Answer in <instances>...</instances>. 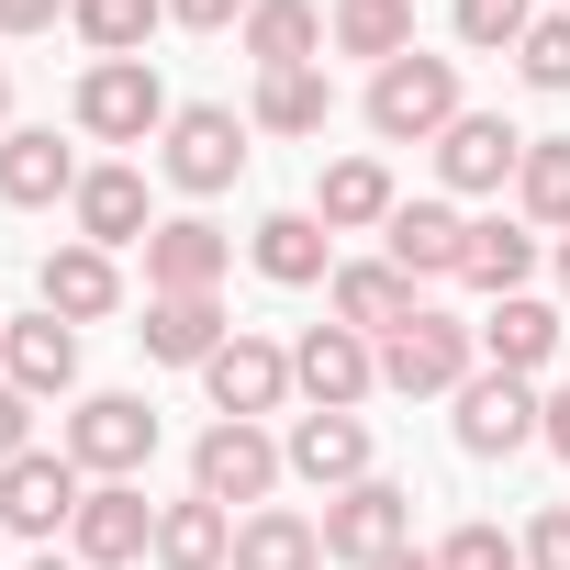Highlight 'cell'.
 Here are the masks:
<instances>
[{"label":"cell","instance_id":"obj_42","mask_svg":"<svg viewBox=\"0 0 570 570\" xmlns=\"http://www.w3.org/2000/svg\"><path fill=\"white\" fill-rule=\"evenodd\" d=\"M381 570H436V548H392V559H381Z\"/></svg>","mask_w":570,"mask_h":570},{"label":"cell","instance_id":"obj_11","mask_svg":"<svg viewBox=\"0 0 570 570\" xmlns=\"http://www.w3.org/2000/svg\"><path fill=\"white\" fill-rule=\"evenodd\" d=\"M68 559H79V570H135V559H157V503H146V481H90V503H79V525H68Z\"/></svg>","mask_w":570,"mask_h":570},{"label":"cell","instance_id":"obj_15","mask_svg":"<svg viewBox=\"0 0 570 570\" xmlns=\"http://www.w3.org/2000/svg\"><path fill=\"white\" fill-rule=\"evenodd\" d=\"M514 168H525V135H514L503 112H459V124L436 135V179H448L459 202H481V190H514Z\"/></svg>","mask_w":570,"mask_h":570},{"label":"cell","instance_id":"obj_18","mask_svg":"<svg viewBox=\"0 0 570 570\" xmlns=\"http://www.w3.org/2000/svg\"><path fill=\"white\" fill-rule=\"evenodd\" d=\"M224 268H235V235L202 213H168L146 235V292H224Z\"/></svg>","mask_w":570,"mask_h":570},{"label":"cell","instance_id":"obj_14","mask_svg":"<svg viewBox=\"0 0 570 570\" xmlns=\"http://www.w3.org/2000/svg\"><path fill=\"white\" fill-rule=\"evenodd\" d=\"M381 257L414 279H459V257H470V213L459 202H392V224H381Z\"/></svg>","mask_w":570,"mask_h":570},{"label":"cell","instance_id":"obj_29","mask_svg":"<svg viewBox=\"0 0 570 570\" xmlns=\"http://www.w3.org/2000/svg\"><path fill=\"white\" fill-rule=\"evenodd\" d=\"M157 570H235V514L224 503H157Z\"/></svg>","mask_w":570,"mask_h":570},{"label":"cell","instance_id":"obj_3","mask_svg":"<svg viewBox=\"0 0 570 570\" xmlns=\"http://www.w3.org/2000/svg\"><path fill=\"white\" fill-rule=\"evenodd\" d=\"M246 112H224V101H179L168 112V135H157V168H168V190L179 202H213V190H235L246 179Z\"/></svg>","mask_w":570,"mask_h":570},{"label":"cell","instance_id":"obj_19","mask_svg":"<svg viewBox=\"0 0 570 570\" xmlns=\"http://www.w3.org/2000/svg\"><path fill=\"white\" fill-rule=\"evenodd\" d=\"M279 459H292V481H314V492H347V481H370V414H292Z\"/></svg>","mask_w":570,"mask_h":570},{"label":"cell","instance_id":"obj_40","mask_svg":"<svg viewBox=\"0 0 570 570\" xmlns=\"http://www.w3.org/2000/svg\"><path fill=\"white\" fill-rule=\"evenodd\" d=\"M57 12H68V0H0V35H46Z\"/></svg>","mask_w":570,"mask_h":570},{"label":"cell","instance_id":"obj_5","mask_svg":"<svg viewBox=\"0 0 570 570\" xmlns=\"http://www.w3.org/2000/svg\"><path fill=\"white\" fill-rule=\"evenodd\" d=\"M470 370H481V325H459V314H436V303L381 336V392H414V403H425V392H459Z\"/></svg>","mask_w":570,"mask_h":570},{"label":"cell","instance_id":"obj_7","mask_svg":"<svg viewBox=\"0 0 570 570\" xmlns=\"http://www.w3.org/2000/svg\"><path fill=\"white\" fill-rule=\"evenodd\" d=\"M292 392H303V414H358V403L381 392V347L325 314V325H303V347H292Z\"/></svg>","mask_w":570,"mask_h":570},{"label":"cell","instance_id":"obj_23","mask_svg":"<svg viewBox=\"0 0 570 570\" xmlns=\"http://www.w3.org/2000/svg\"><path fill=\"white\" fill-rule=\"evenodd\" d=\"M68 213H79L90 246H146V235H157V213H146V168H124V157H101V168L79 179Z\"/></svg>","mask_w":570,"mask_h":570},{"label":"cell","instance_id":"obj_1","mask_svg":"<svg viewBox=\"0 0 570 570\" xmlns=\"http://www.w3.org/2000/svg\"><path fill=\"white\" fill-rule=\"evenodd\" d=\"M68 112H79V135H90V146H157L179 101H168L157 57H90V68H79V101H68Z\"/></svg>","mask_w":570,"mask_h":570},{"label":"cell","instance_id":"obj_21","mask_svg":"<svg viewBox=\"0 0 570 570\" xmlns=\"http://www.w3.org/2000/svg\"><path fill=\"white\" fill-rule=\"evenodd\" d=\"M325 314H336V325H358V336L381 347V336H392V325H414L425 303H414V279H403L392 257H347V268L325 279Z\"/></svg>","mask_w":570,"mask_h":570},{"label":"cell","instance_id":"obj_17","mask_svg":"<svg viewBox=\"0 0 570 570\" xmlns=\"http://www.w3.org/2000/svg\"><path fill=\"white\" fill-rule=\"evenodd\" d=\"M146 358H168V370H213V347L235 336V314H224V292H146Z\"/></svg>","mask_w":570,"mask_h":570},{"label":"cell","instance_id":"obj_41","mask_svg":"<svg viewBox=\"0 0 570 570\" xmlns=\"http://www.w3.org/2000/svg\"><path fill=\"white\" fill-rule=\"evenodd\" d=\"M537 448H559V459H570V381L548 392V414H537Z\"/></svg>","mask_w":570,"mask_h":570},{"label":"cell","instance_id":"obj_43","mask_svg":"<svg viewBox=\"0 0 570 570\" xmlns=\"http://www.w3.org/2000/svg\"><path fill=\"white\" fill-rule=\"evenodd\" d=\"M23 570H79V559H57V548H35V559H23Z\"/></svg>","mask_w":570,"mask_h":570},{"label":"cell","instance_id":"obj_33","mask_svg":"<svg viewBox=\"0 0 570 570\" xmlns=\"http://www.w3.org/2000/svg\"><path fill=\"white\" fill-rule=\"evenodd\" d=\"M68 23L90 57H146V35L168 23V0H68Z\"/></svg>","mask_w":570,"mask_h":570},{"label":"cell","instance_id":"obj_44","mask_svg":"<svg viewBox=\"0 0 570 570\" xmlns=\"http://www.w3.org/2000/svg\"><path fill=\"white\" fill-rule=\"evenodd\" d=\"M0 124H12V68H0Z\"/></svg>","mask_w":570,"mask_h":570},{"label":"cell","instance_id":"obj_36","mask_svg":"<svg viewBox=\"0 0 570 570\" xmlns=\"http://www.w3.org/2000/svg\"><path fill=\"white\" fill-rule=\"evenodd\" d=\"M514 68H525V90H570V12H537L525 46H514Z\"/></svg>","mask_w":570,"mask_h":570},{"label":"cell","instance_id":"obj_32","mask_svg":"<svg viewBox=\"0 0 570 570\" xmlns=\"http://www.w3.org/2000/svg\"><path fill=\"white\" fill-rule=\"evenodd\" d=\"M514 213L570 235V135H525V168H514Z\"/></svg>","mask_w":570,"mask_h":570},{"label":"cell","instance_id":"obj_30","mask_svg":"<svg viewBox=\"0 0 570 570\" xmlns=\"http://www.w3.org/2000/svg\"><path fill=\"white\" fill-rule=\"evenodd\" d=\"M325 57H370V68L414 57V0H336L325 12Z\"/></svg>","mask_w":570,"mask_h":570},{"label":"cell","instance_id":"obj_10","mask_svg":"<svg viewBox=\"0 0 570 570\" xmlns=\"http://www.w3.org/2000/svg\"><path fill=\"white\" fill-rule=\"evenodd\" d=\"M448 403H459V448H470V459H514V448H537V414H548V392L514 381V370H470Z\"/></svg>","mask_w":570,"mask_h":570},{"label":"cell","instance_id":"obj_28","mask_svg":"<svg viewBox=\"0 0 570 570\" xmlns=\"http://www.w3.org/2000/svg\"><path fill=\"white\" fill-rule=\"evenodd\" d=\"M235 570H325V525L292 503H257L235 514Z\"/></svg>","mask_w":570,"mask_h":570},{"label":"cell","instance_id":"obj_37","mask_svg":"<svg viewBox=\"0 0 570 570\" xmlns=\"http://www.w3.org/2000/svg\"><path fill=\"white\" fill-rule=\"evenodd\" d=\"M525 570H570V503H548L525 525Z\"/></svg>","mask_w":570,"mask_h":570},{"label":"cell","instance_id":"obj_31","mask_svg":"<svg viewBox=\"0 0 570 570\" xmlns=\"http://www.w3.org/2000/svg\"><path fill=\"white\" fill-rule=\"evenodd\" d=\"M246 124H257V135H325V124H336V79H325V68H268L257 101H246Z\"/></svg>","mask_w":570,"mask_h":570},{"label":"cell","instance_id":"obj_38","mask_svg":"<svg viewBox=\"0 0 570 570\" xmlns=\"http://www.w3.org/2000/svg\"><path fill=\"white\" fill-rule=\"evenodd\" d=\"M257 12V0H168V23H190V35H235Z\"/></svg>","mask_w":570,"mask_h":570},{"label":"cell","instance_id":"obj_34","mask_svg":"<svg viewBox=\"0 0 570 570\" xmlns=\"http://www.w3.org/2000/svg\"><path fill=\"white\" fill-rule=\"evenodd\" d=\"M525 23H537V0H448V35H459V46H481V57H514V46H525Z\"/></svg>","mask_w":570,"mask_h":570},{"label":"cell","instance_id":"obj_27","mask_svg":"<svg viewBox=\"0 0 570 570\" xmlns=\"http://www.w3.org/2000/svg\"><path fill=\"white\" fill-rule=\"evenodd\" d=\"M392 202H403V190H392V168H381V157H336V168L314 179L325 235H381V224H392Z\"/></svg>","mask_w":570,"mask_h":570},{"label":"cell","instance_id":"obj_20","mask_svg":"<svg viewBox=\"0 0 570 570\" xmlns=\"http://www.w3.org/2000/svg\"><path fill=\"white\" fill-rule=\"evenodd\" d=\"M246 257H257V279H279V292H314V279H336V235H325L314 202H303V213H257Z\"/></svg>","mask_w":570,"mask_h":570},{"label":"cell","instance_id":"obj_39","mask_svg":"<svg viewBox=\"0 0 570 570\" xmlns=\"http://www.w3.org/2000/svg\"><path fill=\"white\" fill-rule=\"evenodd\" d=\"M35 448V392H12V381H0V470H12Z\"/></svg>","mask_w":570,"mask_h":570},{"label":"cell","instance_id":"obj_12","mask_svg":"<svg viewBox=\"0 0 570 570\" xmlns=\"http://www.w3.org/2000/svg\"><path fill=\"white\" fill-rule=\"evenodd\" d=\"M35 303H46L57 325H101V314H124V268H112V246H90V235L46 246V257H35Z\"/></svg>","mask_w":570,"mask_h":570},{"label":"cell","instance_id":"obj_47","mask_svg":"<svg viewBox=\"0 0 570 570\" xmlns=\"http://www.w3.org/2000/svg\"><path fill=\"white\" fill-rule=\"evenodd\" d=\"M559 12H570V0H559Z\"/></svg>","mask_w":570,"mask_h":570},{"label":"cell","instance_id":"obj_24","mask_svg":"<svg viewBox=\"0 0 570 570\" xmlns=\"http://www.w3.org/2000/svg\"><path fill=\"white\" fill-rule=\"evenodd\" d=\"M548 358H559V303L514 292V303H492V314H481V370H514V381H537Z\"/></svg>","mask_w":570,"mask_h":570},{"label":"cell","instance_id":"obj_9","mask_svg":"<svg viewBox=\"0 0 570 570\" xmlns=\"http://www.w3.org/2000/svg\"><path fill=\"white\" fill-rule=\"evenodd\" d=\"M79 503H90V470L68 448H23L12 470H0V525H12V537H68Z\"/></svg>","mask_w":570,"mask_h":570},{"label":"cell","instance_id":"obj_35","mask_svg":"<svg viewBox=\"0 0 570 570\" xmlns=\"http://www.w3.org/2000/svg\"><path fill=\"white\" fill-rule=\"evenodd\" d=\"M436 570H525V537H503V525H481V514H470V525H448V537H436Z\"/></svg>","mask_w":570,"mask_h":570},{"label":"cell","instance_id":"obj_45","mask_svg":"<svg viewBox=\"0 0 570 570\" xmlns=\"http://www.w3.org/2000/svg\"><path fill=\"white\" fill-rule=\"evenodd\" d=\"M559 292H570V235H559Z\"/></svg>","mask_w":570,"mask_h":570},{"label":"cell","instance_id":"obj_46","mask_svg":"<svg viewBox=\"0 0 570 570\" xmlns=\"http://www.w3.org/2000/svg\"><path fill=\"white\" fill-rule=\"evenodd\" d=\"M0 548H12V525H0Z\"/></svg>","mask_w":570,"mask_h":570},{"label":"cell","instance_id":"obj_22","mask_svg":"<svg viewBox=\"0 0 570 570\" xmlns=\"http://www.w3.org/2000/svg\"><path fill=\"white\" fill-rule=\"evenodd\" d=\"M79 157L57 146V124H12L0 135V202H23V213H46V202H79Z\"/></svg>","mask_w":570,"mask_h":570},{"label":"cell","instance_id":"obj_13","mask_svg":"<svg viewBox=\"0 0 570 570\" xmlns=\"http://www.w3.org/2000/svg\"><path fill=\"white\" fill-rule=\"evenodd\" d=\"M202 392H213V414H246V425H268L279 403H292V347H268V336H224L213 347V370H202Z\"/></svg>","mask_w":570,"mask_h":570},{"label":"cell","instance_id":"obj_6","mask_svg":"<svg viewBox=\"0 0 570 570\" xmlns=\"http://www.w3.org/2000/svg\"><path fill=\"white\" fill-rule=\"evenodd\" d=\"M314 525H325V559H347V570H381L392 548H414V492L370 470V481L325 492V514H314Z\"/></svg>","mask_w":570,"mask_h":570},{"label":"cell","instance_id":"obj_25","mask_svg":"<svg viewBox=\"0 0 570 570\" xmlns=\"http://www.w3.org/2000/svg\"><path fill=\"white\" fill-rule=\"evenodd\" d=\"M459 279H470L481 303H514L525 279H537V224H525V213H514V224H503V213H481V224H470V257H459Z\"/></svg>","mask_w":570,"mask_h":570},{"label":"cell","instance_id":"obj_16","mask_svg":"<svg viewBox=\"0 0 570 570\" xmlns=\"http://www.w3.org/2000/svg\"><path fill=\"white\" fill-rule=\"evenodd\" d=\"M0 381L35 392V403L79 392V325H57L46 303H35V314H12V325H0Z\"/></svg>","mask_w":570,"mask_h":570},{"label":"cell","instance_id":"obj_2","mask_svg":"<svg viewBox=\"0 0 570 570\" xmlns=\"http://www.w3.org/2000/svg\"><path fill=\"white\" fill-rule=\"evenodd\" d=\"M358 112H370L381 146H436V135L470 112V101H459V57H425V46H414V57L370 68V101H358Z\"/></svg>","mask_w":570,"mask_h":570},{"label":"cell","instance_id":"obj_8","mask_svg":"<svg viewBox=\"0 0 570 570\" xmlns=\"http://www.w3.org/2000/svg\"><path fill=\"white\" fill-rule=\"evenodd\" d=\"M68 459H79L90 481H135V470L157 459V403H146V392H79Z\"/></svg>","mask_w":570,"mask_h":570},{"label":"cell","instance_id":"obj_4","mask_svg":"<svg viewBox=\"0 0 570 570\" xmlns=\"http://www.w3.org/2000/svg\"><path fill=\"white\" fill-rule=\"evenodd\" d=\"M279 481H292V459H279L268 425H246V414H213V425H202V448H190V492H202V503H224V514L246 503V514H257Z\"/></svg>","mask_w":570,"mask_h":570},{"label":"cell","instance_id":"obj_26","mask_svg":"<svg viewBox=\"0 0 570 570\" xmlns=\"http://www.w3.org/2000/svg\"><path fill=\"white\" fill-rule=\"evenodd\" d=\"M235 46L257 57V79L268 68H325V12L314 0H257V12L235 23Z\"/></svg>","mask_w":570,"mask_h":570}]
</instances>
